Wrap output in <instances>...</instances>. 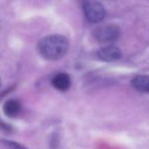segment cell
<instances>
[{"mask_svg": "<svg viewBox=\"0 0 149 149\" xmlns=\"http://www.w3.org/2000/svg\"><path fill=\"white\" fill-rule=\"evenodd\" d=\"M70 43L64 36L50 35L44 37L38 44V52L44 58L49 60H56L65 55Z\"/></svg>", "mask_w": 149, "mask_h": 149, "instance_id": "cell-1", "label": "cell"}, {"mask_svg": "<svg viewBox=\"0 0 149 149\" xmlns=\"http://www.w3.org/2000/svg\"><path fill=\"white\" fill-rule=\"evenodd\" d=\"M120 28L116 25H102L95 28L92 35L100 43H112L120 37Z\"/></svg>", "mask_w": 149, "mask_h": 149, "instance_id": "cell-2", "label": "cell"}, {"mask_svg": "<svg viewBox=\"0 0 149 149\" xmlns=\"http://www.w3.org/2000/svg\"><path fill=\"white\" fill-rule=\"evenodd\" d=\"M83 10L86 19L91 23H99L105 17V8L98 1L85 0L83 2Z\"/></svg>", "mask_w": 149, "mask_h": 149, "instance_id": "cell-3", "label": "cell"}, {"mask_svg": "<svg viewBox=\"0 0 149 149\" xmlns=\"http://www.w3.org/2000/svg\"><path fill=\"white\" fill-rule=\"evenodd\" d=\"M122 56V51L118 47L114 45H108L100 48L97 51V57L102 61L112 62L120 59Z\"/></svg>", "mask_w": 149, "mask_h": 149, "instance_id": "cell-4", "label": "cell"}, {"mask_svg": "<svg viewBox=\"0 0 149 149\" xmlns=\"http://www.w3.org/2000/svg\"><path fill=\"white\" fill-rule=\"evenodd\" d=\"M51 82L53 87L55 89L59 90V91H66V90L70 89V85H72L70 77L68 74H64V72L55 74Z\"/></svg>", "mask_w": 149, "mask_h": 149, "instance_id": "cell-5", "label": "cell"}, {"mask_svg": "<svg viewBox=\"0 0 149 149\" xmlns=\"http://www.w3.org/2000/svg\"><path fill=\"white\" fill-rule=\"evenodd\" d=\"M21 103L15 99L7 100L3 105V112L5 113V116H9V118H15L21 112Z\"/></svg>", "mask_w": 149, "mask_h": 149, "instance_id": "cell-6", "label": "cell"}, {"mask_svg": "<svg viewBox=\"0 0 149 149\" xmlns=\"http://www.w3.org/2000/svg\"><path fill=\"white\" fill-rule=\"evenodd\" d=\"M132 86L140 92L149 93V76H137L132 80Z\"/></svg>", "mask_w": 149, "mask_h": 149, "instance_id": "cell-7", "label": "cell"}, {"mask_svg": "<svg viewBox=\"0 0 149 149\" xmlns=\"http://www.w3.org/2000/svg\"><path fill=\"white\" fill-rule=\"evenodd\" d=\"M6 144L8 145L11 149H26L24 146H22V145L17 144V143H15V142H11V141H7Z\"/></svg>", "mask_w": 149, "mask_h": 149, "instance_id": "cell-8", "label": "cell"}]
</instances>
